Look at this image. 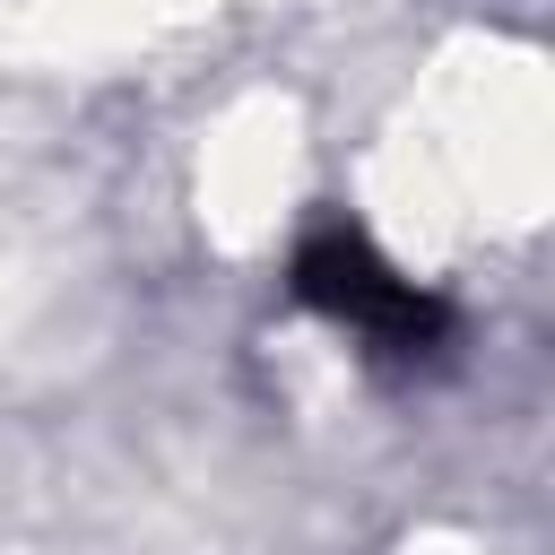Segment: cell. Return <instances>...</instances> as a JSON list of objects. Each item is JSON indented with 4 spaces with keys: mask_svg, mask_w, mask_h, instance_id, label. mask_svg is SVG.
<instances>
[{
    "mask_svg": "<svg viewBox=\"0 0 555 555\" xmlns=\"http://www.w3.org/2000/svg\"><path fill=\"white\" fill-rule=\"evenodd\" d=\"M295 295H304L312 312H330L338 330H356L373 356H399V364H416V356H434V347L451 338V304L425 295V286L399 278V269H382L356 225L304 234V251H295Z\"/></svg>",
    "mask_w": 555,
    "mask_h": 555,
    "instance_id": "obj_1",
    "label": "cell"
}]
</instances>
